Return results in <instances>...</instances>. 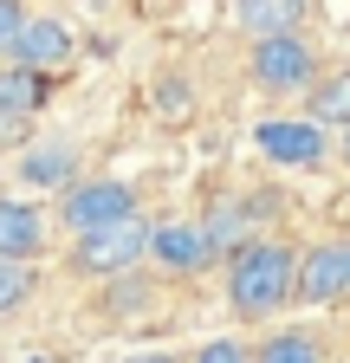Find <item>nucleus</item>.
Wrapping results in <instances>:
<instances>
[{
    "mask_svg": "<svg viewBox=\"0 0 350 363\" xmlns=\"http://www.w3.org/2000/svg\"><path fill=\"white\" fill-rule=\"evenodd\" d=\"M221 286H227V311L240 325H273L279 311L298 305V247L253 234L221 259Z\"/></svg>",
    "mask_w": 350,
    "mask_h": 363,
    "instance_id": "nucleus-1",
    "label": "nucleus"
},
{
    "mask_svg": "<svg viewBox=\"0 0 350 363\" xmlns=\"http://www.w3.org/2000/svg\"><path fill=\"white\" fill-rule=\"evenodd\" d=\"M324 72V52L305 33H266V39H247V84L273 104H292L312 91V78Z\"/></svg>",
    "mask_w": 350,
    "mask_h": 363,
    "instance_id": "nucleus-2",
    "label": "nucleus"
},
{
    "mask_svg": "<svg viewBox=\"0 0 350 363\" xmlns=\"http://www.w3.org/2000/svg\"><path fill=\"white\" fill-rule=\"evenodd\" d=\"M149 227H156V214L143 208V214H130V220H117V227L78 234V240L65 247V272H72L78 286H104V279H117V272L143 266V259H149Z\"/></svg>",
    "mask_w": 350,
    "mask_h": 363,
    "instance_id": "nucleus-3",
    "label": "nucleus"
},
{
    "mask_svg": "<svg viewBox=\"0 0 350 363\" xmlns=\"http://www.w3.org/2000/svg\"><path fill=\"white\" fill-rule=\"evenodd\" d=\"M130 214H143V189L130 175H78L72 189L59 195V208H52V220L65 227L72 240L78 234H98V227H117Z\"/></svg>",
    "mask_w": 350,
    "mask_h": 363,
    "instance_id": "nucleus-4",
    "label": "nucleus"
},
{
    "mask_svg": "<svg viewBox=\"0 0 350 363\" xmlns=\"http://www.w3.org/2000/svg\"><path fill=\"white\" fill-rule=\"evenodd\" d=\"M143 266H156L169 286H188V279H201V272L221 266V247H214L201 214H162L149 227V259Z\"/></svg>",
    "mask_w": 350,
    "mask_h": 363,
    "instance_id": "nucleus-5",
    "label": "nucleus"
},
{
    "mask_svg": "<svg viewBox=\"0 0 350 363\" xmlns=\"http://www.w3.org/2000/svg\"><path fill=\"white\" fill-rule=\"evenodd\" d=\"M350 298V227H337V234H318L298 247V305H344Z\"/></svg>",
    "mask_w": 350,
    "mask_h": 363,
    "instance_id": "nucleus-6",
    "label": "nucleus"
},
{
    "mask_svg": "<svg viewBox=\"0 0 350 363\" xmlns=\"http://www.w3.org/2000/svg\"><path fill=\"white\" fill-rule=\"evenodd\" d=\"M253 150L266 156L273 169H324L331 162V130L312 117H259L253 123Z\"/></svg>",
    "mask_w": 350,
    "mask_h": 363,
    "instance_id": "nucleus-7",
    "label": "nucleus"
},
{
    "mask_svg": "<svg viewBox=\"0 0 350 363\" xmlns=\"http://www.w3.org/2000/svg\"><path fill=\"white\" fill-rule=\"evenodd\" d=\"M78 169H84V150L72 143V136H26L20 162H13V175H20L26 195H65L72 182H78Z\"/></svg>",
    "mask_w": 350,
    "mask_h": 363,
    "instance_id": "nucleus-8",
    "label": "nucleus"
},
{
    "mask_svg": "<svg viewBox=\"0 0 350 363\" xmlns=\"http://www.w3.org/2000/svg\"><path fill=\"white\" fill-rule=\"evenodd\" d=\"M46 98H52V78L46 72H26L13 59H0V143L33 136V117L46 111Z\"/></svg>",
    "mask_w": 350,
    "mask_h": 363,
    "instance_id": "nucleus-9",
    "label": "nucleus"
},
{
    "mask_svg": "<svg viewBox=\"0 0 350 363\" xmlns=\"http://www.w3.org/2000/svg\"><path fill=\"white\" fill-rule=\"evenodd\" d=\"M52 247V208L39 195H0V259H39Z\"/></svg>",
    "mask_w": 350,
    "mask_h": 363,
    "instance_id": "nucleus-10",
    "label": "nucleus"
},
{
    "mask_svg": "<svg viewBox=\"0 0 350 363\" xmlns=\"http://www.w3.org/2000/svg\"><path fill=\"white\" fill-rule=\"evenodd\" d=\"M162 292H169V279L156 266H130V272H117V279L98 286V311L111 318V325H143V318L162 305Z\"/></svg>",
    "mask_w": 350,
    "mask_h": 363,
    "instance_id": "nucleus-11",
    "label": "nucleus"
},
{
    "mask_svg": "<svg viewBox=\"0 0 350 363\" xmlns=\"http://www.w3.org/2000/svg\"><path fill=\"white\" fill-rule=\"evenodd\" d=\"M13 65H26V72H65L72 59H78V39H72V26L65 20H52V13H26V26H20V39H13V52H7Z\"/></svg>",
    "mask_w": 350,
    "mask_h": 363,
    "instance_id": "nucleus-12",
    "label": "nucleus"
},
{
    "mask_svg": "<svg viewBox=\"0 0 350 363\" xmlns=\"http://www.w3.org/2000/svg\"><path fill=\"white\" fill-rule=\"evenodd\" d=\"M227 20L247 39H266V33H305L312 20V0H227Z\"/></svg>",
    "mask_w": 350,
    "mask_h": 363,
    "instance_id": "nucleus-13",
    "label": "nucleus"
},
{
    "mask_svg": "<svg viewBox=\"0 0 350 363\" xmlns=\"http://www.w3.org/2000/svg\"><path fill=\"white\" fill-rule=\"evenodd\" d=\"M298 111L324 130H350V65H324L312 78V91L298 98Z\"/></svg>",
    "mask_w": 350,
    "mask_h": 363,
    "instance_id": "nucleus-14",
    "label": "nucleus"
},
{
    "mask_svg": "<svg viewBox=\"0 0 350 363\" xmlns=\"http://www.w3.org/2000/svg\"><path fill=\"white\" fill-rule=\"evenodd\" d=\"M253 363H331L312 325H266V337L253 344Z\"/></svg>",
    "mask_w": 350,
    "mask_h": 363,
    "instance_id": "nucleus-15",
    "label": "nucleus"
},
{
    "mask_svg": "<svg viewBox=\"0 0 350 363\" xmlns=\"http://www.w3.org/2000/svg\"><path fill=\"white\" fill-rule=\"evenodd\" d=\"M39 298V266L33 259H0V318H13Z\"/></svg>",
    "mask_w": 350,
    "mask_h": 363,
    "instance_id": "nucleus-16",
    "label": "nucleus"
},
{
    "mask_svg": "<svg viewBox=\"0 0 350 363\" xmlns=\"http://www.w3.org/2000/svg\"><path fill=\"white\" fill-rule=\"evenodd\" d=\"M182 363H253V344H240V337H208V344H195Z\"/></svg>",
    "mask_w": 350,
    "mask_h": 363,
    "instance_id": "nucleus-17",
    "label": "nucleus"
},
{
    "mask_svg": "<svg viewBox=\"0 0 350 363\" xmlns=\"http://www.w3.org/2000/svg\"><path fill=\"white\" fill-rule=\"evenodd\" d=\"M20 26H26V0H0V59L13 52V39H20Z\"/></svg>",
    "mask_w": 350,
    "mask_h": 363,
    "instance_id": "nucleus-18",
    "label": "nucleus"
},
{
    "mask_svg": "<svg viewBox=\"0 0 350 363\" xmlns=\"http://www.w3.org/2000/svg\"><path fill=\"white\" fill-rule=\"evenodd\" d=\"M117 363H182L175 350H137V357H117Z\"/></svg>",
    "mask_w": 350,
    "mask_h": 363,
    "instance_id": "nucleus-19",
    "label": "nucleus"
},
{
    "mask_svg": "<svg viewBox=\"0 0 350 363\" xmlns=\"http://www.w3.org/2000/svg\"><path fill=\"white\" fill-rule=\"evenodd\" d=\"M337 156H344V169H350V130H337Z\"/></svg>",
    "mask_w": 350,
    "mask_h": 363,
    "instance_id": "nucleus-20",
    "label": "nucleus"
},
{
    "mask_svg": "<svg viewBox=\"0 0 350 363\" xmlns=\"http://www.w3.org/2000/svg\"><path fill=\"white\" fill-rule=\"evenodd\" d=\"M20 363H59V357H20Z\"/></svg>",
    "mask_w": 350,
    "mask_h": 363,
    "instance_id": "nucleus-21",
    "label": "nucleus"
},
{
    "mask_svg": "<svg viewBox=\"0 0 350 363\" xmlns=\"http://www.w3.org/2000/svg\"><path fill=\"white\" fill-rule=\"evenodd\" d=\"M344 208H350V189H344Z\"/></svg>",
    "mask_w": 350,
    "mask_h": 363,
    "instance_id": "nucleus-22",
    "label": "nucleus"
},
{
    "mask_svg": "<svg viewBox=\"0 0 350 363\" xmlns=\"http://www.w3.org/2000/svg\"><path fill=\"white\" fill-rule=\"evenodd\" d=\"M337 363H350V357H337Z\"/></svg>",
    "mask_w": 350,
    "mask_h": 363,
    "instance_id": "nucleus-23",
    "label": "nucleus"
}]
</instances>
